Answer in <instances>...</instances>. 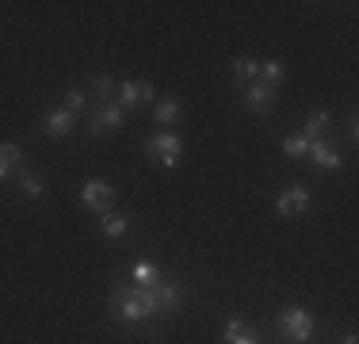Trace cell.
<instances>
[{
    "label": "cell",
    "instance_id": "1",
    "mask_svg": "<svg viewBox=\"0 0 359 344\" xmlns=\"http://www.w3.org/2000/svg\"><path fill=\"white\" fill-rule=\"evenodd\" d=\"M111 314H115L123 325H145V322L157 317L149 306L142 303L138 287H115V291H111Z\"/></svg>",
    "mask_w": 359,
    "mask_h": 344
},
{
    "label": "cell",
    "instance_id": "2",
    "mask_svg": "<svg viewBox=\"0 0 359 344\" xmlns=\"http://www.w3.org/2000/svg\"><path fill=\"white\" fill-rule=\"evenodd\" d=\"M279 333L294 344H310L313 333H318V322H313V314L306 306H287L279 310Z\"/></svg>",
    "mask_w": 359,
    "mask_h": 344
},
{
    "label": "cell",
    "instance_id": "3",
    "mask_svg": "<svg viewBox=\"0 0 359 344\" xmlns=\"http://www.w3.org/2000/svg\"><path fill=\"white\" fill-rule=\"evenodd\" d=\"M145 157H149V161H157L161 168H172L176 161L184 157V138L172 134V131L153 134L149 142H145Z\"/></svg>",
    "mask_w": 359,
    "mask_h": 344
},
{
    "label": "cell",
    "instance_id": "4",
    "mask_svg": "<svg viewBox=\"0 0 359 344\" xmlns=\"http://www.w3.org/2000/svg\"><path fill=\"white\" fill-rule=\"evenodd\" d=\"M81 203L88 206V211H96L100 218L111 211V203H115V187L107 184V180H84L81 187Z\"/></svg>",
    "mask_w": 359,
    "mask_h": 344
},
{
    "label": "cell",
    "instance_id": "5",
    "mask_svg": "<svg viewBox=\"0 0 359 344\" xmlns=\"http://www.w3.org/2000/svg\"><path fill=\"white\" fill-rule=\"evenodd\" d=\"M123 123H126V111L118 107L115 100H111V103H100V107L88 115V134L100 138V134H107V131H118Z\"/></svg>",
    "mask_w": 359,
    "mask_h": 344
},
{
    "label": "cell",
    "instance_id": "6",
    "mask_svg": "<svg viewBox=\"0 0 359 344\" xmlns=\"http://www.w3.org/2000/svg\"><path fill=\"white\" fill-rule=\"evenodd\" d=\"M115 100L123 111H134L145 100H153V84L149 81H123V84H115Z\"/></svg>",
    "mask_w": 359,
    "mask_h": 344
},
{
    "label": "cell",
    "instance_id": "7",
    "mask_svg": "<svg viewBox=\"0 0 359 344\" xmlns=\"http://www.w3.org/2000/svg\"><path fill=\"white\" fill-rule=\"evenodd\" d=\"M306 157H310V165L318 168V172H340V168H344L340 153L332 150V145L325 142V138H318V142H310V153H306Z\"/></svg>",
    "mask_w": 359,
    "mask_h": 344
},
{
    "label": "cell",
    "instance_id": "8",
    "mask_svg": "<svg viewBox=\"0 0 359 344\" xmlns=\"http://www.w3.org/2000/svg\"><path fill=\"white\" fill-rule=\"evenodd\" d=\"M245 107H249L252 115H268V111L276 107V88H268L264 81L245 84Z\"/></svg>",
    "mask_w": 359,
    "mask_h": 344
},
{
    "label": "cell",
    "instance_id": "9",
    "mask_svg": "<svg viewBox=\"0 0 359 344\" xmlns=\"http://www.w3.org/2000/svg\"><path fill=\"white\" fill-rule=\"evenodd\" d=\"M306 206H310V192H306V184H290L283 195H279L276 211L283 214V218H290V214H302Z\"/></svg>",
    "mask_w": 359,
    "mask_h": 344
},
{
    "label": "cell",
    "instance_id": "10",
    "mask_svg": "<svg viewBox=\"0 0 359 344\" xmlns=\"http://www.w3.org/2000/svg\"><path fill=\"white\" fill-rule=\"evenodd\" d=\"M180 115H184V103H180L176 96H165L153 107V123L161 126V131H172V126L180 123Z\"/></svg>",
    "mask_w": 359,
    "mask_h": 344
},
{
    "label": "cell",
    "instance_id": "11",
    "mask_svg": "<svg viewBox=\"0 0 359 344\" xmlns=\"http://www.w3.org/2000/svg\"><path fill=\"white\" fill-rule=\"evenodd\" d=\"M42 126H46L50 138H65V134H69L73 126H76V115H73V111H65V107H54V111L46 115V123H42Z\"/></svg>",
    "mask_w": 359,
    "mask_h": 344
},
{
    "label": "cell",
    "instance_id": "12",
    "mask_svg": "<svg viewBox=\"0 0 359 344\" xmlns=\"http://www.w3.org/2000/svg\"><path fill=\"white\" fill-rule=\"evenodd\" d=\"M23 150L15 142H0V180H8V176H15L23 165Z\"/></svg>",
    "mask_w": 359,
    "mask_h": 344
},
{
    "label": "cell",
    "instance_id": "13",
    "mask_svg": "<svg viewBox=\"0 0 359 344\" xmlns=\"http://www.w3.org/2000/svg\"><path fill=\"white\" fill-rule=\"evenodd\" d=\"M329 126H332V115H329V111H313V115H306V123H302V131H298V134H302L306 142H318V138H325V131H329Z\"/></svg>",
    "mask_w": 359,
    "mask_h": 344
},
{
    "label": "cell",
    "instance_id": "14",
    "mask_svg": "<svg viewBox=\"0 0 359 344\" xmlns=\"http://www.w3.org/2000/svg\"><path fill=\"white\" fill-rule=\"evenodd\" d=\"M226 344H260L256 329H249L245 322H229L226 325Z\"/></svg>",
    "mask_w": 359,
    "mask_h": 344
},
{
    "label": "cell",
    "instance_id": "15",
    "mask_svg": "<svg viewBox=\"0 0 359 344\" xmlns=\"http://www.w3.org/2000/svg\"><path fill=\"white\" fill-rule=\"evenodd\" d=\"M256 77H260V65L252 58H233V81L237 84H252Z\"/></svg>",
    "mask_w": 359,
    "mask_h": 344
},
{
    "label": "cell",
    "instance_id": "16",
    "mask_svg": "<svg viewBox=\"0 0 359 344\" xmlns=\"http://www.w3.org/2000/svg\"><path fill=\"white\" fill-rule=\"evenodd\" d=\"M100 226H104V234H107V237H123L126 230H130V218H126V214H115V211H107Z\"/></svg>",
    "mask_w": 359,
    "mask_h": 344
},
{
    "label": "cell",
    "instance_id": "17",
    "mask_svg": "<svg viewBox=\"0 0 359 344\" xmlns=\"http://www.w3.org/2000/svg\"><path fill=\"white\" fill-rule=\"evenodd\" d=\"M134 283H138V287H153V283H161V268H157V264H149V260L134 264Z\"/></svg>",
    "mask_w": 359,
    "mask_h": 344
},
{
    "label": "cell",
    "instance_id": "18",
    "mask_svg": "<svg viewBox=\"0 0 359 344\" xmlns=\"http://www.w3.org/2000/svg\"><path fill=\"white\" fill-rule=\"evenodd\" d=\"M287 77V69H283V62H264L260 65V81L268 84V88H279V81Z\"/></svg>",
    "mask_w": 359,
    "mask_h": 344
},
{
    "label": "cell",
    "instance_id": "19",
    "mask_svg": "<svg viewBox=\"0 0 359 344\" xmlns=\"http://www.w3.org/2000/svg\"><path fill=\"white\" fill-rule=\"evenodd\" d=\"M15 176H20V192L23 195H27V199H39V195H42V180L39 176H31V172H15Z\"/></svg>",
    "mask_w": 359,
    "mask_h": 344
},
{
    "label": "cell",
    "instance_id": "20",
    "mask_svg": "<svg viewBox=\"0 0 359 344\" xmlns=\"http://www.w3.org/2000/svg\"><path fill=\"white\" fill-rule=\"evenodd\" d=\"M92 96H96L100 103H111V96H115V81H111V77H96V81H92Z\"/></svg>",
    "mask_w": 359,
    "mask_h": 344
},
{
    "label": "cell",
    "instance_id": "21",
    "mask_svg": "<svg viewBox=\"0 0 359 344\" xmlns=\"http://www.w3.org/2000/svg\"><path fill=\"white\" fill-rule=\"evenodd\" d=\"M283 153H287V157H306V153H310V142H306L302 134H290L283 142Z\"/></svg>",
    "mask_w": 359,
    "mask_h": 344
},
{
    "label": "cell",
    "instance_id": "22",
    "mask_svg": "<svg viewBox=\"0 0 359 344\" xmlns=\"http://www.w3.org/2000/svg\"><path fill=\"white\" fill-rule=\"evenodd\" d=\"M84 103H88V96L73 88L69 96H65V103H62V107H65V111H73V115H81V111H84Z\"/></svg>",
    "mask_w": 359,
    "mask_h": 344
},
{
    "label": "cell",
    "instance_id": "23",
    "mask_svg": "<svg viewBox=\"0 0 359 344\" xmlns=\"http://www.w3.org/2000/svg\"><path fill=\"white\" fill-rule=\"evenodd\" d=\"M344 344H359V340H355V333H348V340H344Z\"/></svg>",
    "mask_w": 359,
    "mask_h": 344
}]
</instances>
